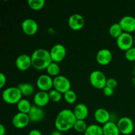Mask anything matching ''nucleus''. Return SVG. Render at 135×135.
Returning a JSON list of instances; mask_svg holds the SVG:
<instances>
[{"instance_id": "1", "label": "nucleus", "mask_w": 135, "mask_h": 135, "mask_svg": "<svg viewBox=\"0 0 135 135\" xmlns=\"http://www.w3.org/2000/svg\"><path fill=\"white\" fill-rule=\"evenodd\" d=\"M76 120L73 111L69 109H62L55 117V127L57 130L62 133L68 131L74 127Z\"/></svg>"}, {"instance_id": "2", "label": "nucleus", "mask_w": 135, "mask_h": 135, "mask_svg": "<svg viewBox=\"0 0 135 135\" xmlns=\"http://www.w3.org/2000/svg\"><path fill=\"white\" fill-rule=\"evenodd\" d=\"M31 60L32 66L38 71L46 69L49 65L52 62L50 51L43 48L34 50L32 54Z\"/></svg>"}, {"instance_id": "3", "label": "nucleus", "mask_w": 135, "mask_h": 135, "mask_svg": "<svg viewBox=\"0 0 135 135\" xmlns=\"http://www.w3.org/2000/svg\"><path fill=\"white\" fill-rule=\"evenodd\" d=\"M22 94L18 87L11 86L3 91L2 98L5 102L9 104H17L22 99Z\"/></svg>"}, {"instance_id": "4", "label": "nucleus", "mask_w": 135, "mask_h": 135, "mask_svg": "<svg viewBox=\"0 0 135 135\" xmlns=\"http://www.w3.org/2000/svg\"><path fill=\"white\" fill-rule=\"evenodd\" d=\"M107 79L105 74L99 70L92 71L89 76L91 85L96 89H104L106 86Z\"/></svg>"}, {"instance_id": "5", "label": "nucleus", "mask_w": 135, "mask_h": 135, "mask_svg": "<svg viewBox=\"0 0 135 135\" xmlns=\"http://www.w3.org/2000/svg\"><path fill=\"white\" fill-rule=\"evenodd\" d=\"M116 40L117 47L121 50L125 51L133 47V44H134V37L130 33L124 32L116 39Z\"/></svg>"}, {"instance_id": "6", "label": "nucleus", "mask_w": 135, "mask_h": 135, "mask_svg": "<svg viewBox=\"0 0 135 135\" xmlns=\"http://www.w3.org/2000/svg\"><path fill=\"white\" fill-rule=\"evenodd\" d=\"M117 126L120 133L124 135H130L134 131V125L133 120L129 117L124 116L117 121Z\"/></svg>"}, {"instance_id": "7", "label": "nucleus", "mask_w": 135, "mask_h": 135, "mask_svg": "<svg viewBox=\"0 0 135 135\" xmlns=\"http://www.w3.org/2000/svg\"><path fill=\"white\" fill-rule=\"evenodd\" d=\"M71 84L69 79L63 75L54 78V88L61 94H65L71 90Z\"/></svg>"}, {"instance_id": "8", "label": "nucleus", "mask_w": 135, "mask_h": 135, "mask_svg": "<svg viewBox=\"0 0 135 135\" xmlns=\"http://www.w3.org/2000/svg\"><path fill=\"white\" fill-rule=\"evenodd\" d=\"M50 53L52 61L58 63L65 59L67 54V50L63 45L57 44L52 46Z\"/></svg>"}, {"instance_id": "9", "label": "nucleus", "mask_w": 135, "mask_h": 135, "mask_svg": "<svg viewBox=\"0 0 135 135\" xmlns=\"http://www.w3.org/2000/svg\"><path fill=\"white\" fill-rule=\"evenodd\" d=\"M36 84L40 90L48 92L54 88V79L48 75H42L37 79Z\"/></svg>"}, {"instance_id": "10", "label": "nucleus", "mask_w": 135, "mask_h": 135, "mask_svg": "<svg viewBox=\"0 0 135 135\" xmlns=\"http://www.w3.org/2000/svg\"><path fill=\"white\" fill-rule=\"evenodd\" d=\"M21 28L25 34L32 36L36 34L38 30V25L32 18H26L21 23Z\"/></svg>"}, {"instance_id": "11", "label": "nucleus", "mask_w": 135, "mask_h": 135, "mask_svg": "<svg viewBox=\"0 0 135 135\" xmlns=\"http://www.w3.org/2000/svg\"><path fill=\"white\" fill-rule=\"evenodd\" d=\"M30 122L28 115L21 112L16 113L12 119V124L17 129H24L28 126Z\"/></svg>"}, {"instance_id": "12", "label": "nucleus", "mask_w": 135, "mask_h": 135, "mask_svg": "<svg viewBox=\"0 0 135 135\" xmlns=\"http://www.w3.org/2000/svg\"><path fill=\"white\" fill-rule=\"evenodd\" d=\"M124 32L132 33L135 31V17L131 15L123 17L119 22Z\"/></svg>"}, {"instance_id": "13", "label": "nucleus", "mask_w": 135, "mask_h": 135, "mask_svg": "<svg viewBox=\"0 0 135 135\" xmlns=\"http://www.w3.org/2000/svg\"><path fill=\"white\" fill-rule=\"evenodd\" d=\"M85 24L84 18L80 14L75 13L69 17L68 19L69 26L73 30H79L83 28Z\"/></svg>"}, {"instance_id": "14", "label": "nucleus", "mask_w": 135, "mask_h": 135, "mask_svg": "<svg viewBox=\"0 0 135 135\" xmlns=\"http://www.w3.org/2000/svg\"><path fill=\"white\" fill-rule=\"evenodd\" d=\"M112 58L113 56L112 51L108 49H101L96 54V61L100 65L105 66L109 64L112 61Z\"/></svg>"}, {"instance_id": "15", "label": "nucleus", "mask_w": 135, "mask_h": 135, "mask_svg": "<svg viewBox=\"0 0 135 135\" xmlns=\"http://www.w3.org/2000/svg\"><path fill=\"white\" fill-rule=\"evenodd\" d=\"M15 65L20 71H26L32 66L31 56L27 54H21L16 59Z\"/></svg>"}, {"instance_id": "16", "label": "nucleus", "mask_w": 135, "mask_h": 135, "mask_svg": "<svg viewBox=\"0 0 135 135\" xmlns=\"http://www.w3.org/2000/svg\"><path fill=\"white\" fill-rule=\"evenodd\" d=\"M30 121L33 123H38L42 121L45 117L44 111L42 108L36 105H32L31 109L28 113Z\"/></svg>"}, {"instance_id": "17", "label": "nucleus", "mask_w": 135, "mask_h": 135, "mask_svg": "<svg viewBox=\"0 0 135 135\" xmlns=\"http://www.w3.org/2000/svg\"><path fill=\"white\" fill-rule=\"evenodd\" d=\"M33 100H34V105L37 106L40 108L46 106L50 101L48 92L40 90L39 92L35 94Z\"/></svg>"}, {"instance_id": "18", "label": "nucleus", "mask_w": 135, "mask_h": 135, "mask_svg": "<svg viewBox=\"0 0 135 135\" xmlns=\"http://www.w3.org/2000/svg\"><path fill=\"white\" fill-rule=\"evenodd\" d=\"M94 119L98 123L104 124L111 121V114L104 108H98L94 112Z\"/></svg>"}, {"instance_id": "19", "label": "nucleus", "mask_w": 135, "mask_h": 135, "mask_svg": "<svg viewBox=\"0 0 135 135\" xmlns=\"http://www.w3.org/2000/svg\"><path fill=\"white\" fill-rule=\"evenodd\" d=\"M73 111L77 120H85L86 118L88 117V108L86 105L83 103L76 104Z\"/></svg>"}, {"instance_id": "20", "label": "nucleus", "mask_w": 135, "mask_h": 135, "mask_svg": "<svg viewBox=\"0 0 135 135\" xmlns=\"http://www.w3.org/2000/svg\"><path fill=\"white\" fill-rule=\"evenodd\" d=\"M104 135H119L120 131L115 121H109L102 127Z\"/></svg>"}, {"instance_id": "21", "label": "nucleus", "mask_w": 135, "mask_h": 135, "mask_svg": "<svg viewBox=\"0 0 135 135\" xmlns=\"http://www.w3.org/2000/svg\"><path fill=\"white\" fill-rule=\"evenodd\" d=\"M21 91V94L24 96H30L33 94L34 92V87L31 83H21L17 86Z\"/></svg>"}, {"instance_id": "22", "label": "nucleus", "mask_w": 135, "mask_h": 135, "mask_svg": "<svg viewBox=\"0 0 135 135\" xmlns=\"http://www.w3.org/2000/svg\"><path fill=\"white\" fill-rule=\"evenodd\" d=\"M32 106V105L26 99L22 98L17 104V109L18 110V112H21V113H26V114H28L29 113V112L31 109Z\"/></svg>"}, {"instance_id": "23", "label": "nucleus", "mask_w": 135, "mask_h": 135, "mask_svg": "<svg viewBox=\"0 0 135 135\" xmlns=\"http://www.w3.org/2000/svg\"><path fill=\"white\" fill-rule=\"evenodd\" d=\"M84 135H104L102 127L96 124L88 125Z\"/></svg>"}, {"instance_id": "24", "label": "nucleus", "mask_w": 135, "mask_h": 135, "mask_svg": "<svg viewBox=\"0 0 135 135\" xmlns=\"http://www.w3.org/2000/svg\"><path fill=\"white\" fill-rule=\"evenodd\" d=\"M47 75H50V76H54V78L59 76V73H60V67L58 65V63H55V62H51L48 67L46 69Z\"/></svg>"}, {"instance_id": "25", "label": "nucleus", "mask_w": 135, "mask_h": 135, "mask_svg": "<svg viewBox=\"0 0 135 135\" xmlns=\"http://www.w3.org/2000/svg\"><path fill=\"white\" fill-rule=\"evenodd\" d=\"M123 32V30L121 28L120 25L118 23H113L110 26L109 28V34L112 38L117 39L119 36Z\"/></svg>"}, {"instance_id": "26", "label": "nucleus", "mask_w": 135, "mask_h": 135, "mask_svg": "<svg viewBox=\"0 0 135 135\" xmlns=\"http://www.w3.org/2000/svg\"><path fill=\"white\" fill-rule=\"evenodd\" d=\"M45 2L44 0H28V5L30 7V9L34 11H38L42 9L44 7Z\"/></svg>"}, {"instance_id": "27", "label": "nucleus", "mask_w": 135, "mask_h": 135, "mask_svg": "<svg viewBox=\"0 0 135 135\" xmlns=\"http://www.w3.org/2000/svg\"><path fill=\"white\" fill-rule=\"evenodd\" d=\"M63 98H64V100H65L66 102L72 104L76 101L77 96H76V94L75 93V92H74L73 90L71 89L65 94H63Z\"/></svg>"}, {"instance_id": "28", "label": "nucleus", "mask_w": 135, "mask_h": 135, "mask_svg": "<svg viewBox=\"0 0 135 135\" xmlns=\"http://www.w3.org/2000/svg\"><path fill=\"white\" fill-rule=\"evenodd\" d=\"M48 94L50 101L53 102H59L62 99V94L54 88H53L50 92H48Z\"/></svg>"}, {"instance_id": "29", "label": "nucleus", "mask_w": 135, "mask_h": 135, "mask_svg": "<svg viewBox=\"0 0 135 135\" xmlns=\"http://www.w3.org/2000/svg\"><path fill=\"white\" fill-rule=\"evenodd\" d=\"M88 126L84 120H76L73 128L78 133H84Z\"/></svg>"}, {"instance_id": "30", "label": "nucleus", "mask_w": 135, "mask_h": 135, "mask_svg": "<svg viewBox=\"0 0 135 135\" xmlns=\"http://www.w3.org/2000/svg\"><path fill=\"white\" fill-rule=\"evenodd\" d=\"M125 58L129 61H135V47H132L125 51Z\"/></svg>"}, {"instance_id": "31", "label": "nucleus", "mask_w": 135, "mask_h": 135, "mask_svg": "<svg viewBox=\"0 0 135 135\" xmlns=\"http://www.w3.org/2000/svg\"><path fill=\"white\" fill-rule=\"evenodd\" d=\"M106 86L109 87L114 90L117 86V81L113 78H109L107 79Z\"/></svg>"}, {"instance_id": "32", "label": "nucleus", "mask_w": 135, "mask_h": 135, "mask_svg": "<svg viewBox=\"0 0 135 135\" xmlns=\"http://www.w3.org/2000/svg\"><path fill=\"white\" fill-rule=\"evenodd\" d=\"M103 94H104V95H105V96L109 97V96H113V94H114V90L109 88V87L105 86V88L103 89Z\"/></svg>"}, {"instance_id": "33", "label": "nucleus", "mask_w": 135, "mask_h": 135, "mask_svg": "<svg viewBox=\"0 0 135 135\" xmlns=\"http://www.w3.org/2000/svg\"><path fill=\"white\" fill-rule=\"evenodd\" d=\"M6 76H5L3 73H0V88H3V86L5 85V84H6Z\"/></svg>"}, {"instance_id": "34", "label": "nucleus", "mask_w": 135, "mask_h": 135, "mask_svg": "<svg viewBox=\"0 0 135 135\" xmlns=\"http://www.w3.org/2000/svg\"><path fill=\"white\" fill-rule=\"evenodd\" d=\"M28 135H42V133L37 129H32L29 132Z\"/></svg>"}, {"instance_id": "35", "label": "nucleus", "mask_w": 135, "mask_h": 135, "mask_svg": "<svg viewBox=\"0 0 135 135\" xmlns=\"http://www.w3.org/2000/svg\"><path fill=\"white\" fill-rule=\"evenodd\" d=\"M6 130L3 124H0V135H5Z\"/></svg>"}, {"instance_id": "36", "label": "nucleus", "mask_w": 135, "mask_h": 135, "mask_svg": "<svg viewBox=\"0 0 135 135\" xmlns=\"http://www.w3.org/2000/svg\"><path fill=\"white\" fill-rule=\"evenodd\" d=\"M50 135H63V133L61 131H59L58 130H55L54 131H52L51 133V134H50Z\"/></svg>"}, {"instance_id": "37", "label": "nucleus", "mask_w": 135, "mask_h": 135, "mask_svg": "<svg viewBox=\"0 0 135 135\" xmlns=\"http://www.w3.org/2000/svg\"><path fill=\"white\" fill-rule=\"evenodd\" d=\"M134 45H135V36H134Z\"/></svg>"}, {"instance_id": "38", "label": "nucleus", "mask_w": 135, "mask_h": 135, "mask_svg": "<svg viewBox=\"0 0 135 135\" xmlns=\"http://www.w3.org/2000/svg\"><path fill=\"white\" fill-rule=\"evenodd\" d=\"M130 135H131V134H130Z\"/></svg>"}]
</instances>
